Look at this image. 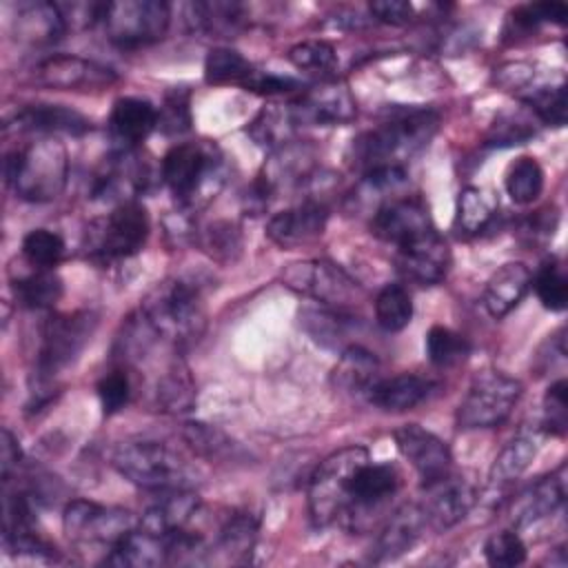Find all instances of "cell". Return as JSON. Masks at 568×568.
Returning <instances> with one entry per match:
<instances>
[{"label": "cell", "mask_w": 568, "mask_h": 568, "mask_svg": "<svg viewBox=\"0 0 568 568\" xmlns=\"http://www.w3.org/2000/svg\"><path fill=\"white\" fill-rule=\"evenodd\" d=\"M439 129V113L428 106L395 109L382 124L364 131L351 144V162L362 169L404 166Z\"/></svg>", "instance_id": "1"}, {"label": "cell", "mask_w": 568, "mask_h": 568, "mask_svg": "<svg viewBox=\"0 0 568 568\" xmlns=\"http://www.w3.org/2000/svg\"><path fill=\"white\" fill-rule=\"evenodd\" d=\"M140 317L158 339L186 346L200 339L206 326V308L200 284L186 277L158 282L140 304Z\"/></svg>", "instance_id": "2"}, {"label": "cell", "mask_w": 568, "mask_h": 568, "mask_svg": "<svg viewBox=\"0 0 568 568\" xmlns=\"http://www.w3.org/2000/svg\"><path fill=\"white\" fill-rule=\"evenodd\" d=\"M160 178L175 195L180 209L193 213L215 200L226 182V169L213 142H182L162 158Z\"/></svg>", "instance_id": "3"}, {"label": "cell", "mask_w": 568, "mask_h": 568, "mask_svg": "<svg viewBox=\"0 0 568 568\" xmlns=\"http://www.w3.org/2000/svg\"><path fill=\"white\" fill-rule=\"evenodd\" d=\"M113 468L131 484L146 490H193L197 468L173 446L158 439H129L115 446Z\"/></svg>", "instance_id": "4"}, {"label": "cell", "mask_w": 568, "mask_h": 568, "mask_svg": "<svg viewBox=\"0 0 568 568\" xmlns=\"http://www.w3.org/2000/svg\"><path fill=\"white\" fill-rule=\"evenodd\" d=\"M69 175V153L55 138H40L7 153L4 178L20 200L51 202L64 186Z\"/></svg>", "instance_id": "5"}, {"label": "cell", "mask_w": 568, "mask_h": 568, "mask_svg": "<svg viewBox=\"0 0 568 568\" xmlns=\"http://www.w3.org/2000/svg\"><path fill=\"white\" fill-rule=\"evenodd\" d=\"M98 326L93 311H73L49 317L40 328V342L33 362V379L38 395L47 390L55 377L67 371L91 342Z\"/></svg>", "instance_id": "6"}, {"label": "cell", "mask_w": 568, "mask_h": 568, "mask_svg": "<svg viewBox=\"0 0 568 568\" xmlns=\"http://www.w3.org/2000/svg\"><path fill=\"white\" fill-rule=\"evenodd\" d=\"M151 220L138 200L120 202L104 217L89 222L82 246L95 262H115L135 255L149 237Z\"/></svg>", "instance_id": "7"}, {"label": "cell", "mask_w": 568, "mask_h": 568, "mask_svg": "<svg viewBox=\"0 0 568 568\" xmlns=\"http://www.w3.org/2000/svg\"><path fill=\"white\" fill-rule=\"evenodd\" d=\"M521 390V382L501 371L477 373L457 406V428L484 430L504 424L519 402Z\"/></svg>", "instance_id": "8"}, {"label": "cell", "mask_w": 568, "mask_h": 568, "mask_svg": "<svg viewBox=\"0 0 568 568\" xmlns=\"http://www.w3.org/2000/svg\"><path fill=\"white\" fill-rule=\"evenodd\" d=\"M402 486L399 470L390 464L371 462L357 466L346 486V504L339 515V526L359 532L373 526L379 513L386 510L390 499Z\"/></svg>", "instance_id": "9"}, {"label": "cell", "mask_w": 568, "mask_h": 568, "mask_svg": "<svg viewBox=\"0 0 568 568\" xmlns=\"http://www.w3.org/2000/svg\"><path fill=\"white\" fill-rule=\"evenodd\" d=\"M368 459L364 446H346L331 453L308 481V510L317 526L337 524L346 504V486L359 464Z\"/></svg>", "instance_id": "10"}, {"label": "cell", "mask_w": 568, "mask_h": 568, "mask_svg": "<svg viewBox=\"0 0 568 568\" xmlns=\"http://www.w3.org/2000/svg\"><path fill=\"white\" fill-rule=\"evenodd\" d=\"M282 284L300 295H306L322 306L348 311L364 295L357 280H353L339 264L328 260L293 262L282 271Z\"/></svg>", "instance_id": "11"}, {"label": "cell", "mask_w": 568, "mask_h": 568, "mask_svg": "<svg viewBox=\"0 0 568 568\" xmlns=\"http://www.w3.org/2000/svg\"><path fill=\"white\" fill-rule=\"evenodd\" d=\"M100 24L104 27L106 38L118 47H144L166 36L171 4L164 0L106 2Z\"/></svg>", "instance_id": "12"}, {"label": "cell", "mask_w": 568, "mask_h": 568, "mask_svg": "<svg viewBox=\"0 0 568 568\" xmlns=\"http://www.w3.org/2000/svg\"><path fill=\"white\" fill-rule=\"evenodd\" d=\"M140 519L124 508L100 506L87 499H73L64 506L62 528L64 535L78 546H115L126 532L138 526Z\"/></svg>", "instance_id": "13"}, {"label": "cell", "mask_w": 568, "mask_h": 568, "mask_svg": "<svg viewBox=\"0 0 568 568\" xmlns=\"http://www.w3.org/2000/svg\"><path fill=\"white\" fill-rule=\"evenodd\" d=\"M36 84L60 91H100L118 80V73L95 60H87L71 53L49 55L31 69Z\"/></svg>", "instance_id": "14"}, {"label": "cell", "mask_w": 568, "mask_h": 568, "mask_svg": "<svg viewBox=\"0 0 568 568\" xmlns=\"http://www.w3.org/2000/svg\"><path fill=\"white\" fill-rule=\"evenodd\" d=\"M297 126H342L355 120L357 104L344 82L326 80L291 102Z\"/></svg>", "instance_id": "15"}, {"label": "cell", "mask_w": 568, "mask_h": 568, "mask_svg": "<svg viewBox=\"0 0 568 568\" xmlns=\"http://www.w3.org/2000/svg\"><path fill=\"white\" fill-rule=\"evenodd\" d=\"M399 455L415 468L422 486L453 473V455L444 439L419 424H404L393 433Z\"/></svg>", "instance_id": "16"}, {"label": "cell", "mask_w": 568, "mask_h": 568, "mask_svg": "<svg viewBox=\"0 0 568 568\" xmlns=\"http://www.w3.org/2000/svg\"><path fill=\"white\" fill-rule=\"evenodd\" d=\"M399 271L424 286L439 284L450 268V248L435 226L415 240L397 246Z\"/></svg>", "instance_id": "17"}, {"label": "cell", "mask_w": 568, "mask_h": 568, "mask_svg": "<svg viewBox=\"0 0 568 568\" xmlns=\"http://www.w3.org/2000/svg\"><path fill=\"white\" fill-rule=\"evenodd\" d=\"M433 229L428 206L419 197L388 200L375 209L371 231L375 237L402 246Z\"/></svg>", "instance_id": "18"}, {"label": "cell", "mask_w": 568, "mask_h": 568, "mask_svg": "<svg viewBox=\"0 0 568 568\" xmlns=\"http://www.w3.org/2000/svg\"><path fill=\"white\" fill-rule=\"evenodd\" d=\"M328 209L322 200H304L286 211L275 213L266 224V235L280 248H297L324 235Z\"/></svg>", "instance_id": "19"}, {"label": "cell", "mask_w": 568, "mask_h": 568, "mask_svg": "<svg viewBox=\"0 0 568 568\" xmlns=\"http://www.w3.org/2000/svg\"><path fill=\"white\" fill-rule=\"evenodd\" d=\"M426 497L419 504L428 528L442 532L459 524L475 504V490L468 481L455 477L453 473L424 486Z\"/></svg>", "instance_id": "20"}, {"label": "cell", "mask_w": 568, "mask_h": 568, "mask_svg": "<svg viewBox=\"0 0 568 568\" xmlns=\"http://www.w3.org/2000/svg\"><path fill=\"white\" fill-rule=\"evenodd\" d=\"M4 131L16 133H40L44 138L64 133L82 135L91 131V120L64 104H24L11 118L4 120Z\"/></svg>", "instance_id": "21"}, {"label": "cell", "mask_w": 568, "mask_h": 568, "mask_svg": "<svg viewBox=\"0 0 568 568\" xmlns=\"http://www.w3.org/2000/svg\"><path fill=\"white\" fill-rule=\"evenodd\" d=\"M158 126V109L153 102L135 95L118 98L109 115V135L118 149L131 151L144 142Z\"/></svg>", "instance_id": "22"}, {"label": "cell", "mask_w": 568, "mask_h": 568, "mask_svg": "<svg viewBox=\"0 0 568 568\" xmlns=\"http://www.w3.org/2000/svg\"><path fill=\"white\" fill-rule=\"evenodd\" d=\"M566 501V464H561L550 475L537 479L532 486H528L519 499L510 508V519L515 528L530 526L555 510H559Z\"/></svg>", "instance_id": "23"}, {"label": "cell", "mask_w": 568, "mask_h": 568, "mask_svg": "<svg viewBox=\"0 0 568 568\" xmlns=\"http://www.w3.org/2000/svg\"><path fill=\"white\" fill-rule=\"evenodd\" d=\"M428 528L424 510L419 504H404L397 508L379 530L373 548L375 561H388L415 546V541L422 537V532Z\"/></svg>", "instance_id": "24"}, {"label": "cell", "mask_w": 568, "mask_h": 568, "mask_svg": "<svg viewBox=\"0 0 568 568\" xmlns=\"http://www.w3.org/2000/svg\"><path fill=\"white\" fill-rule=\"evenodd\" d=\"M197 508L200 499L193 490H166L155 504H151L142 513L138 526L151 535L166 539L173 532L186 528Z\"/></svg>", "instance_id": "25"}, {"label": "cell", "mask_w": 568, "mask_h": 568, "mask_svg": "<svg viewBox=\"0 0 568 568\" xmlns=\"http://www.w3.org/2000/svg\"><path fill=\"white\" fill-rule=\"evenodd\" d=\"M530 284L532 273L524 262H508L499 266L486 282L484 308L490 317L501 320L526 297Z\"/></svg>", "instance_id": "26"}, {"label": "cell", "mask_w": 568, "mask_h": 568, "mask_svg": "<svg viewBox=\"0 0 568 568\" xmlns=\"http://www.w3.org/2000/svg\"><path fill=\"white\" fill-rule=\"evenodd\" d=\"M433 390V382L413 375V373H402L393 377H379L366 393V399L386 410V413H404L422 404Z\"/></svg>", "instance_id": "27"}, {"label": "cell", "mask_w": 568, "mask_h": 568, "mask_svg": "<svg viewBox=\"0 0 568 568\" xmlns=\"http://www.w3.org/2000/svg\"><path fill=\"white\" fill-rule=\"evenodd\" d=\"M67 20L58 2L22 4L13 18V36L27 44H51L67 33Z\"/></svg>", "instance_id": "28"}, {"label": "cell", "mask_w": 568, "mask_h": 568, "mask_svg": "<svg viewBox=\"0 0 568 568\" xmlns=\"http://www.w3.org/2000/svg\"><path fill=\"white\" fill-rule=\"evenodd\" d=\"M171 561L166 539L135 526L115 546L109 548L104 564L118 568H155Z\"/></svg>", "instance_id": "29"}, {"label": "cell", "mask_w": 568, "mask_h": 568, "mask_svg": "<svg viewBox=\"0 0 568 568\" xmlns=\"http://www.w3.org/2000/svg\"><path fill=\"white\" fill-rule=\"evenodd\" d=\"M29 268L22 273H11V291L20 306L33 311L53 308L62 293L64 284L53 268H38L27 264Z\"/></svg>", "instance_id": "30"}, {"label": "cell", "mask_w": 568, "mask_h": 568, "mask_svg": "<svg viewBox=\"0 0 568 568\" xmlns=\"http://www.w3.org/2000/svg\"><path fill=\"white\" fill-rule=\"evenodd\" d=\"M377 379L379 362L368 348L359 344H348L346 348H342L337 366L333 368V382L337 388L346 393L366 395Z\"/></svg>", "instance_id": "31"}, {"label": "cell", "mask_w": 568, "mask_h": 568, "mask_svg": "<svg viewBox=\"0 0 568 568\" xmlns=\"http://www.w3.org/2000/svg\"><path fill=\"white\" fill-rule=\"evenodd\" d=\"M189 24L193 31L209 33L213 38H233L244 24V7L240 2L209 0L191 2L186 7Z\"/></svg>", "instance_id": "32"}, {"label": "cell", "mask_w": 568, "mask_h": 568, "mask_svg": "<svg viewBox=\"0 0 568 568\" xmlns=\"http://www.w3.org/2000/svg\"><path fill=\"white\" fill-rule=\"evenodd\" d=\"M297 129L295 115L291 104H271L264 106L246 126V133L251 140L268 151H277L286 144H291V138Z\"/></svg>", "instance_id": "33"}, {"label": "cell", "mask_w": 568, "mask_h": 568, "mask_svg": "<svg viewBox=\"0 0 568 568\" xmlns=\"http://www.w3.org/2000/svg\"><path fill=\"white\" fill-rule=\"evenodd\" d=\"M537 437L528 435V433H519L517 437H513L495 457L490 473H488V481L490 488H504L510 481L519 479L526 468L532 464L535 455H537Z\"/></svg>", "instance_id": "34"}, {"label": "cell", "mask_w": 568, "mask_h": 568, "mask_svg": "<svg viewBox=\"0 0 568 568\" xmlns=\"http://www.w3.org/2000/svg\"><path fill=\"white\" fill-rule=\"evenodd\" d=\"M155 402L166 413H186L195 406V384L180 362H171L158 377Z\"/></svg>", "instance_id": "35"}, {"label": "cell", "mask_w": 568, "mask_h": 568, "mask_svg": "<svg viewBox=\"0 0 568 568\" xmlns=\"http://www.w3.org/2000/svg\"><path fill=\"white\" fill-rule=\"evenodd\" d=\"M255 71L257 69L242 53L229 47L211 49L204 60V80L209 84H240L246 89Z\"/></svg>", "instance_id": "36"}, {"label": "cell", "mask_w": 568, "mask_h": 568, "mask_svg": "<svg viewBox=\"0 0 568 568\" xmlns=\"http://www.w3.org/2000/svg\"><path fill=\"white\" fill-rule=\"evenodd\" d=\"M348 311H337L328 306H306L300 311V324L302 328L324 348H337L342 346V339L346 337L348 326Z\"/></svg>", "instance_id": "37"}, {"label": "cell", "mask_w": 568, "mask_h": 568, "mask_svg": "<svg viewBox=\"0 0 568 568\" xmlns=\"http://www.w3.org/2000/svg\"><path fill=\"white\" fill-rule=\"evenodd\" d=\"M257 539V521L251 513H233L220 528L215 550L224 552L229 561H248Z\"/></svg>", "instance_id": "38"}, {"label": "cell", "mask_w": 568, "mask_h": 568, "mask_svg": "<svg viewBox=\"0 0 568 568\" xmlns=\"http://www.w3.org/2000/svg\"><path fill=\"white\" fill-rule=\"evenodd\" d=\"M504 189L515 204L535 202L544 191L541 164L530 155H521V158L513 160L504 175Z\"/></svg>", "instance_id": "39"}, {"label": "cell", "mask_w": 568, "mask_h": 568, "mask_svg": "<svg viewBox=\"0 0 568 568\" xmlns=\"http://www.w3.org/2000/svg\"><path fill=\"white\" fill-rule=\"evenodd\" d=\"M495 215V200L479 186H466L457 197L455 229L464 235L481 233Z\"/></svg>", "instance_id": "40"}, {"label": "cell", "mask_w": 568, "mask_h": 568, "mask_svg": "<svg viewBox=\"0 0 568 568\" xmlns=\"http://www.w3.org/2000/svg\"><path fill=\"white\" fill-rule=\"evenodd\" d=\"M375 320L386 333L406 328L413 320V300L402 284H386L375 297Z\"/></svg>", "instance_id": "41"}, {"label": "cell", "mask_w": 568, "mask_h": 568, "mask_svg": "<svg viewBox=\"0 0 568 568\" xmlns=\"http://www.w3.org/2000/svg\"><path fill=\"white\" fill-rule=\"evenodd\" d=\"M535 293L541 302L544 308L559 313L566 308L568 304V277H566V268L564 262L559 257H548L541 262L537 275L532 277Z\"/></svg>", "instance_id": "42"}, {"label": "cell", "mask_w": 568, "mask_h": 568, "mask_svg": "<svg viewBox=\"0 0 568 568\" xmlns=\"http://www.w3.org/2000/svg\"><path fill=\"white\" fill-rule=\"evenodd\" d=\"M521 102L535 113V118L548 126L566 124V84H539L521 93Z\"/></svg>", "instance_id": "43"}, {"label": "cell", "mask_w": 568, "mask_h": 568, "mask_svg": "<svg viewBox=\"0 0 568 568\" xmlns=\"http://www.w3.org/2000/svg\"><path fill=\"white\" fill-rule=\"evenodd\" d=\"M424 346H426L428 362L433 366H439V368L457 366L470 353L468 339L464 335L446 328V326H430V331L426 333Z\"/></svg>", "instance_id": "44"}, {"label": "cell", "mask_w": 568, "mask_h": 568, "mask_svg": "<svg viewBox=\"0 0 568 568\" xmlns=\"http://www.w3.org/2000/svg\"><path fill=\"white\" fill-rule=\"evenodd\" d=\"M22 260L38 268H53L64 257V240L49 229H33L22 237Z\"/></svg>", "instance_id": "45"}, {"label": "cell", "mask_w": 568, "mask_h": 568, "mask_svg": "<svg viewBox=\"0 0 568 568\" xmlns=\"http://www.w3.org/2000/svg\"><path fill=\"white\" fill-rule=\"evenodd\" d=\"M195 237L200 246L220 262H233L242 248V235L233 222H213Z\"/></svg>", "instance_id": "46"}, {"label": "cell", "mask_w": 568, "mask_h": 568, "mask_svg": "<svg viewBox=\"0 0 568 568\" xmlns=\"http://www.w3.org/2000/svg\"><path fill=\"white\" fill-rule=\"evenodd\" d=\"M286 58L293 67H297L302 71H313V73H328L337 64L335 47L324 40L297 42L295 47L288 49Z\"/></svg>", "instance_id": "47"}, {"label": "cell", "mask_w": 568, "mask_h": 568, "mask_svg": "<svg viewBox=\"0 0 568 568\" xmlns=\"http://www.w3.org/2000/svg\"><path fill=\"white\" fill-rule=\"evenodd\" d=\"M484 557L493 568H515L526 561V544L515 530H499L486 539Z\"/></svg>", "instance_id": "48"}, {"label": "cell", "mask_w": 568, "mask_h": 568, "mask_svg": "<svg viewBox=\"0 0 568 568\" xmlns=\"http://www.w3.org/2000/svg\"><path fill=\"white\" fill-rule=\"evenodd\" d=\"M568 18V7L564 2H532L517 7L508 20L517 31H535L539 24L555 22L564 24Z\"/></svg>", "instance_id": "49"}, {"label": "cell", "mask_w": 568, "mask_h": 568, "mask_svg": "<svg viewBox=\"0 0 568 568\" xmlns=\"http://www.w3.org/2000/svg\"><path fill=\"white\" fill-rule=\"evenodd\" d=\"M535 135V126L528 118L521 113H501L490 124V131L486 135V144L490 146H513L524 144Z\"/></svg>", "instance_id": "50"}, {"label": "cell", "mask_w": 568, "mask_h": 568, "mask_svg": "<svg viewBox=\"0 0 568 568\" xmlns=\"http://www.w3.org/2000/svg\"><path fill=\"white\" fill-rule=\"evenodd\" d=\"M95 390H98L102 413L104 415H115L131 402V393H133L131 390V377H129L126 371L115 368L98 382Z\"/></svg>", "instance_id": "51"}, {"label": "cell", "mask_w": 568, "mask_h": 568, "mask_svg": "<svg viewBox=\"0 0 568 568\" xmlns=\"http://www.w3.org/2000/svg\"><path fill=\"white\" fill-rule=\"evenodd\" d=\"M566 379H557L548 386L546 395H544V417H541V430L555 437H564L566 435Z\"/></svg>", "instance_id": "52"}, {"label": "cell", "mask_w": 568, "mask_h": 568, "mask_svg": "<svg viewBox=\"0 0 568 568\" xmlns=\"http://www.w3.org/2000/svg\"><path fill=\"white\" fill-rule=\"evenodd\" d=\"M184 437L191 444V448L202 457H220L222 453L231 450V442L220 430L206 424H184Z\"/></svg>", "instance_id": "53"}, {"label": "cell", "mask_w": 568, "mask_h": 568, "mask_svg": "<svg viewBox=\"0 0 568 568\" xmlns=\"http://www.w3.org/2000/svg\"><path fill=\"white\" fill-rule=\"evenodd\" d=\"M158 126L164 133H182L191 126V113H189V100L186 93L173 91L166 95L164 104L158 111Z\"/></svg>", "instance_id": "54"}, {"label": "cell", "mask_w": 568, "mask_h": 568, "mask_svg": "<svg viewBox=\"0 0 568 568\" xmlns=\"http://www.w3.org/2000/svg\"><path fill=\"white\" fill-rule=\"evenodd\" d=\"M557 222H559L557 209L546 206V209L535 211L530 217H526V222L521 224V231H524V235L528 237L530 244H544L555 235Z\"/></svg>", "instance_id": "55"}, {"label": "cell", "mask_w": 568, "mask_h": 568, "mask_svg": "<svg viewBox=\"0 0 568 568\" xmlns=\"http://www.w3.org/2000/svg\"><path fill=\"white\" fill-rule=\"evenodd\" d=\"M246 91L253 93H262V95H284V93H295V91H304V87L288 75H277V73H268V71H255L253 80L248 82Z\"/></svg>", "instance_id": "56"}, {"label": "cell", "mask_w": 568, "mask_h": 568, "mask_svg": "<svg viewBox=\"0 0 568 568\" xmlns=\"http://www.w3.org/2000/svg\"><path fill=\"white\" fill-rule=\"evenodd\" d=\"M368 11L377 22L393 27L408 24L415 18V7L406 0H375L368 4Z\"/></svg>", "instance_id": "57"}, {"label": "cell", "mask_w": 568, "mask_h": 568, "mask_svg": "<svg viewBox=\"0 0 568 568\" xmlns=\"http://www.w3.org/2000/svg\"><path fill=\"white\" fill-rule=\"evenodd\" d=\"M20 459H22V453H20L16 435L9 428H2V439H0V475H2V481L11 479V475L18 473Z\"/></svg>", "instance_id": "58"}]
</instances>
